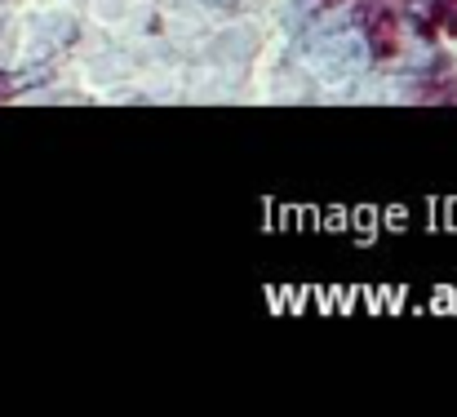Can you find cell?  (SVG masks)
<instances>
[{"label": "cell", "instance_id": "6da1fadb", "mask_svg": "<svg viewBox=\"0 0 457 417\" xmlns=\"http://www.w3.org/2000/svg\"><path fill=\"white\" fill-rule=\"evenodd\" d=\"M364 27H369V45H373L378 58H395L400 54V22H395V13L369 9L364 13Z\"/></svg>", "mask_w": 457, "mask_h": 417}, {"label": "cell", "instance_id": "7a4b0ae2", "mask_svg": "<svg viewBox=\"0 0 457 417\" xmlns=\"http://www.w3.org/2000/svg\"><path fill=\"white\" fill-rule=\"evenodd\" d=\"M436 22H440V31H449V36H457V9H449V4H440V9H436Z\"/></svg>", "mask_w": 457, "mask_h": 417}]
</instances>
